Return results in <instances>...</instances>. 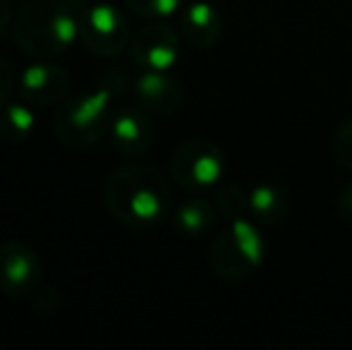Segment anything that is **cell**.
Here are the masks:
<instances>
[{"mask_svg": "<svg viewBox=\"0 0 352 350\" xmlns=\"http://www.w3.org/2000/svg\"><path fill=\"white\" fill-rule=\"evenodd\" d=\"M106 209L120 223L144 228L163 221L170 211L173 190L168 177L146 164H127L103 180Z\"/></svg>", "mask_w": 352, "mask_h": 350, "instance_id": "1", "label": "cell"}, {"mask_svg": "<svg viewBox=\"0 0 352 350\" xmlns=\"http://www.w3.org/2000/svg\"><path fill=\"white\" fill-rule=\"evenodd\" d=\"M82 10L74 0H29L14 17V43L34 61H53L79 39Z\"/></svg>", "mask_w": 352, "mask_h": 350, "instance_id": "2", "label": "cell"}, {"mask_svg": "<svg viewBox=\"0 0 352 350\" xmlns=\"http://www.w3.org/2000/svg\"><path fill=\"white\" fill-rule=\"evenodd\" d=\"M116 85H101L94 91L77 94L67 101L58 103L53 118V132L70 149H87L96 144L113 122V106H116Z\"/></svg>", "mask_w": 352, "mask_h": 350, "instance_id": "3", "label": "cell"}, {"mask_svg": "<svg viewBox=\"0 0 352 350\" xmlns=\"http://www.w3.org/2000/svg\"><path fill=\"white\" fill-rule=\"evenodd\" d=\"M264 259V243L252 221H230V228L223 230L211 245V266L218 276L240 278L256 269Z\"/></svg>", "mask_w": 352, "mask_h": 350, "instance_id": "4", "label": "cell"}, {"mask_svg": "<svg viewBox=\"0 0 352 350\" xmlns=\"http://www.w3.org/2000/svg\"><path fill=\"white\" fill-rule=\"evenodd\" d=\"M79 41L101 58H116L132 43L130 22L116 5L94 3L82 10L79 17Z\"/></svg>", "mask_w": 352, "mask_h": 350, "instance_id": "5", "label": "cell"}, {"mask_svg": "<svg viewBox=\"0 0 352 350\" xmlns=\"http://www.w3.org/2000/svg\"><path fill=\"white\" fill-rule=\"evenodd\" d=\"M226 168L223 151L209 140H187L175 149L170 175L182 190L204 192L216 185Z\"/></svg>", "mask_w": 352, "mask_h": 350, "instance_id": "6", "label": "cell"}, {"mask_svg": "<svg viewBox=\"0 0 352 350\" xmlns=\"http://www.w3.org/2000/svg\"><path fill=\"white\" fill-rule=\"evenodd\" d=\"M43 266L36 250L8 240L0 245V293L10 298H29L41 288Z\"/></svg>", "mask_w": 352, "mask_h": 350, "instance_id": "7", "label": "cell"}, {"mask_svg": "<svg viewBox=\"0 0 352 350\" xmlns=\"http://www.w3.org/2000/svg\"><path fill=\"white\" fill-rule=\"evenodd\" d=\"M132 58L146 70H170L180 58V36L163 19H148L130 43Z\"/></svg>", "mask_w": 352, "mask_h": 350, "instance_id": "8", "label": "cell"}, {"mask_svg": "<svg viewBox=\"0 0 352 350\" xmlns=\"http://www.w3.org/2000/svg\"><path fill=\"white\" fill-rule=\"evenodd\" d=\"M67 87H70V77H67L65 67L53 61L32 63L17 80L19 98L32 103L34 108L58 106L65 98Z\"/></svg>", "mask_w": 352, "mask_h": 350, "instance_id": "9", "label": "cell"}, {"mask_svg": "<svg viewBox=\"0 0 352 350\" xmlns=\"http://www.w3.org/2000/svg\"><path fill=\"white\" fill-rule=\"evenodd\" d=\"M111 142L127 156H142L153 144V125L142 108H122L113 116Z\"/></svg>", "mask_w": 352, "mask_h": 350, "instance_id": "10", "label": "cell"}, {"mask_svg": "<svg viewBox=\"0 0 352 350\" xmlns=\"http://www.w3.org/2000/svg\"><path fill=\"white\" fill-rule=\"evenodd\" d=\"M135 98L142 111L151 116H168L182 103V87L166 70H146L135 82Z\"/></svg>", "mask_w": 352, "mask_h": 350, "instance_id": "11", "label": "cell"}, {"mask_svg": "<svg viewBox=\"0 0 352 350\" xmlns=\"http://www.w3.org/2000/svg\"><path fill=\"white\" fill-rule=\"evenodd\" d=\"M180 29L192 46L209 48L221 39V17L213 5L195 0L180 10Z\"/></svg>", "mask_w": 352, "mask_h": 350, "instance_id": "12", "label": "cell"}, {"mask_svg": "<svg viewBox=\"0 0 352 350\" xmlns=\"http://www.w3.org/2000/svg\"><path fill=\"white\" fill-rule=\"evenodd\" d=\"M36 130V116L34 106L24 98L19 101H3L0 103V137L8 142H24Z\"/></svg>", "mask_w": 352, "mask_h": 350, "instance_id": "13", "label": "cell"}, {"mask_svg": "<svg viewBox=\"0 0 352 350\" xmlns=\"http://www.w3.org/2000/svg\"><path fill=\"white\" fill-rule=\"evenodd\" d=\"M213 223H216V209L199 197L182 201L180 209L175 211V228L190 238H199V235L209 233Z\"/></svg>", "mask_w": 352, "mask_h": 350, "instance_id": "14", "label": "cell"}, {"mask_svg": "<svg viewBox=\"0 0 352 350\" xmlns=\"http://www.w3.org/2000/svg\"><path fill=\"white\" fill-rule=\"evenodd\" d=\"M247 206L254 214L256 221H264V223H274L280 221V216L285 214V199L276 187L259 185L250 192L247 197Z\"/></svg>", "mask_w": 352, "mask_h": 350, "instance_id": "15", "label": "cell"}, {"mask_svg": "<svg viewBox=\"0 0 352 350\" xmlns=\"http://www.w3.org/2000/svg\"><path fill=\"white\" fill-rule=\"evenodd\" d=\"M135 14L146 19H163L180 12L187 5V0H122Z\"/></svg>", "mask_w": 352, "mask_h": 350, "instance_id": "16", "label": "cell"}, {"mask_svg": "<svg viewBox=\"0 0 352 350\" xmlns=\"http://www.w3.org/2000/svg\"><path fill=\"white\" fill-rule=\"evenodd\" d=\"M218 209H221L223 216L235 221V219H242L245 209H250V206H245V197H242V192L237 190V187L226 185L223 190H218Z\"/></svg>", "mask_w": 352, "mask_h": 350, "instance_id": "17", "label": "cell"}, {"mask_svg": "<svg viewBox=\"0 0 352 350\" xmlns=\"http://www.w3.org/2000/svg\"><path fill=\"white\" fill-rule=\"evenodd\" d=\"M333 146H336V154H338L340 164L348 166L352 171V120H345L343 125H340Z\"/></svg>", "mask_w": 352, "mask_h": 350, "instance_id": "18", "label": "cell"}, {"mask_svg": "<svg viewBox=\"0 0 352 350\" xmlns=\"http://www.w3.org/2000/svg\"><path fill=\"white\" fill-rule=\"evenodd\" d=\"M14 82L17 80H14L12 65L8 63V58L0 56V103L10 98V94H12V89H14Z\"/></svg>", "mask_w": 352, "mask_h": 350, "instance_id": "19", "label": "cell"}, {"mask_svg": "<svg viewBox=\"0 0 352 350\" xmlns=\"http://www.w3.org/2000/svg\"><path fill=\"white\" fill-rule=\"evenodd\" d=\"M338 211H340V216H343V219L352 221V185H350V187H345L343 195H340V199H338Z\"/></svg>", "mask_w": 352, "mask_h": 350, "instance_id": "20", "label": "cell"}, {"mask_svg": "<svg viewBox=\"0 0 352 350\" xmlns=\"http://www.w3.org/2000/svg\"><path fill=\"white\" fill-rule=\"evenodd\" d=\"M10 19H12V5L10 0H0V34L10 27Z\"/></svg>", "mask_w": 352, "mask_h": 350, "instance_id": "21", "label": "cell"}]
</instances>
